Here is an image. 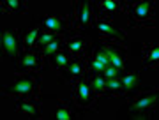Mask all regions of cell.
Instances as JSON below:
<instances>
[{
	"mask_svg": "<svg viewBox=\"0 0 159 120\" xmlns=\"http://www.w3.org/2000/svg\"><path fill=\"white\" fill-rule=\"evenodd\" d=\"M4 94L7 96H14L18 99H30V97H39V78H35V73H27V74H20L16 73V78L11 85L4 87Z\"/></svg>",
	"mask_w": 159,
	"mask_h": 120,
	"instance_id": "obj_1",
	"label": "cell"
},
{
	"mask_svg": "<svg viewBox=\"0 0 159 120\" xmlns=\"http://www.w3.org/2000/svg\"><path fill=\"white\" fill-rule=\"evenodd\" d=\"M157 106V90L152 94L138 96L129 99V118H148L150 111Z\"/></svg>",
	"mask_w": 159,
	"mask_h": 120,
	"instance_id": "obj_2",
	"label": "cell"
},
{
	"mask_svg": "<svg viewBox=\"0 0 159 120\" xmlns=\"http://www.w3.org/2000/svg\"><path fill=\"white\" fill-rule=\"evenodd\" d=\"M136 25H156V2L142 0L133 6L129 12V27Z\"/></svg>",
	"mask_w": 159,
	"mask_h": 120,
	"instance_id": "obj_3",
	"label": "cell"
},
{
	"mask_svg": "<svg viewBox=\"0 0 159 120\" xmlns=\"http://www.w3.org/2000/svg\"><path fill=\"white\" fill-rule=\"evenodd\" d=\"M35 25L39 27L43 32H53L57 35H67V34H73L74 32V27H73V21L71 18H66L64 16H43L39 20H35Z\"/></svg>",
	"mask_w": 159,
	"mask_h": 120,
	"instance_id": "obj_4",
	"label": "cell"
},
{
	"mask_svg": "<svg viewBox=\"0 0 159 120\" xmlns=\"http://www.w3.org/2000/svg\"><path fill=\"white\" fill-rule=\"evenodd\" d=\"M74 90H73V101L78 108H85V109H94L96 108V94L90 88L89 81H87V76L80 78L76 83H74Z\"/></svg>",
	"mask_w": 159,
	"mask_h": 120,
	"instance_id": "obj_5",
	"label": "cell"
},
{
	"mask_svg": "<svg viewBox=\"0 0 159 120\" xmlns=\"http://www.w3.org/2000/svg\"><path fill=\"white\" fill-rule=\"evenodd\" d=\"M44 55L35 48L30 51H23L21 57L14 62V71L16 73H39L44 65Z\"/></svg>",
	"mask_w": 159,
	"mask_h": 120,
	"instance_id": "obj_6",
	"label": "cell"
},
{
	"mask_svg": "<svg viewBox=\"0 0 159 120\" xmlns=\"http://www.w3.org/2000/svg\"><path fill=\"white\" fill-rule=\"evenodd\" d=\"M74 7H73V27H74V32L76 30H83L87 27H92L94 25V16L96 12L92 9V2L85 0V2H73Z\"/></svg>",
	"mask_w": 159,
	"mask_h": 120,
	"instance_id": "obj_7",
	"label": "cell"
},
{
	"mask_svg": "<svg viewBox=\"0 0 159 120\" xmlns=\"http://www.w3.org/2000/svg\"><path fill=\"white\" fill-rule=\"evenodd\" d=\"M94 25H96L97 34L102 41H106V42H122V41H125V32L115 29L111 23H108V20L96 14L94 16Z\"/></svg>",
	"mask_w": 159,
	"mask_h": 120,
	"instance_id": "obj_8",
	"label": "cell"
},
{
	"mask_svg": "<svg viewBox=\"0 0 159 120\" xmlns=\"http://www.w3.org/2000/svg\"><path fill=\"white\" fill-rule=\"evenodd\" d=\"M20 32L14 29H6L2 34H0V46H2V51L6 53V57H9L11 60L16 62L18 55H20Z\"/></svg>",
	"mask_w": 159,
	"mask_h": 120,
	"instance_id": "obj_9",
	"label": "cell"
},
{
	"mask_svg": "<svg viewBox=\"0 0 159 120\" xmlns=\"http://www.w3.org/2000/svg\"><path fill=\"white\" fill-rule=\"evenodd\" d=\"M83 76H85V58H74L73 57L71 64L60 73V78L66 80L67 83H71V85H74Z\"/></svg>",
	"mask_w": 159,
	"mask_h": 120,
	"instance_id": "obj_10",
	"label": "cell"
},
{
	"mask_svg": "<svg viewBox=\"0 0 159 120\" xmlns=\"http://www.w3.org/2000/svg\"><path fill=\"white\" fill-rule=\"evenodd\" d=\"M122 83V96H136L145 90V87L140 83V73H124L120 76Z\"/></svg>",
	"mask_w": 159,
	"mask_h": 120,
	"instance_id": "obj_11",
	"label": "cell"
},
{
	"mask_svg": "<svg viewBox=\"0 0 159 120\" xmlns=\"http://www.w3.org/2000/svg\"><path fill=\"white\" fill-rule=\"evenodd\" d=\"M16 111L30 115V118H41V96L30 99H18Z\"/></svg>",
	"mask_w": 159,
	"mask_h": 120,
	"instance_id": "obj_12",
	"label": "cell"
},
{
	"mask_svg": "<svg viewBox=\"0 0 159 120\" xmlns=\"http://www.w3.org/2000/svg\"><path fill=\"white\" fill-rule=\"evenodd\" d=\"M122 11V2L119 0H102V2H96V14L101 18H108V20H115L113 16H117Z\"/></svg>",
	"mask_w": 159,
	"mask_h": 120,
	"instance_id": "obj_13",
	"label": "cell"
},
{
	"mask_svg": "<svg viewBox=\"0 0 159 120\" xmlns=\"http://www.w3.org/2000/svg\"><path fill=\"white\" fill-rule=\"evenodd\" d=\"M66 50H67L74 58H85L87 57V50H89V41L85 37H73V39H67L66 42Z\"/></svg>",
	"mask_w": 159,
	"mask_h": 120,
	"instance_id": "obj_14",
	"label": "cell"
},
{
	"mask_svg": "<svg viewBox=\"0 0 159 120\" xmlns=\"http://www.w3.org/2000/svg\"><path fill=\"white\" fill-rule=\"evenodd\" d=\"M142 58H143V67L157 69L159 46L157 44H142Z\"/></svg>",
	"mask_w": 159,
	"mask_h": 120,
	"instance_id": "obj_15",
	"label": "cell"
},
{
	"mask_svg": "<svg viewBox=\"0 0 159 120\" xmlns=\"http://www.w3.org/2000/svg\"><path fill=\"white\" fill-rule=\"evenodd\" d=\"M71 60H73V55H71L67 50H60V51L53 53V55L50 57V64L58 71V74L71 64Z\"/></svg>",
	"mask_w": 159,
	"mask_h": 120,
	"instance_id": "obj_16",
	"label": "cell"
},
{
	"mask_svg": "<svg viewBox=\"0 0 159 120\" xmlns=\"http://www.w3.org/2000/svg\"><path fill=\"white\" fill-rule=\"evenodd\" d=\"M43 30L37 27V25H32L30 29L25 30V37H23V51H30V50H35V46H37V41H39V35Z\"/></svg>",
	"mask_w": 159,
	"mask_h": 120,
	"instance_id": "obj_17",
	"label": "cell"
},
{
	"mask_svg": "<svg viewBox=\"0 0 159 120\" xmlns=\"http://www.w3.org/2000/svg\"><path fill=\"white\" fill-rule=\"evenodd\" d=\"M57 104H58V108H57V111L53 113V117H51L53 120H71V118H74V115H76V113L71 109V104H69V103L58 99Z\"/></svg>",
	"mask_w": 159,
	"mask_h": 120,
	"instance_id": "obj_18",
	"label": "cell"
},
{
	"mask_svg": "<svg viewBox=\"0 0 159 120\" xmlns=\"http://www.w3.org/2000/svg\"><path fill=\"white\" fill-rule=\"evenodd\" d=\"M111 96V97H122V83H120V76L119 78H111L106 80L104 83V94L102 96Z\"/></svg>",
	"mask_w": 159,
	"mask_h": 120,
	"instance_id": "obj_19",
	"label": "cell"
},
{
	"mask_svg": "<svg viewBox=\"0 0 159 120\" xmlns=\"http://www.w3.org/2000/svg\"><path fill=\"white\" fill-rule=\"evenodd\" d=\"M87 81H89L90 88L94 90L96 97H99V96H102V94H104V83H106V78H104L102 74H92V76H87Z\"/></svg>",
	"mask_w": 159,
	"mask_h": 120,
	"instance_id": "obj_20",
	"label": "cell"
},
{
	"mask_svg": "<svg viewBox=\"0 0 159 120\" xmlns=\"http://www.w3.org/2000/svg\"><path fill=\"white\" fill-rule=\"evenodd\" d=\"M27 2L21 0H4L2 2V9L4 12H27Z\"/></svg>",
	"mask_w": 159,
	"mask_h": 120,
	"instance_id": "obj_21",
	"label": "cell"
},
{
	"mask_svg": "<svg viewBox=\"0 0 159 120\" xmlns=\"http://www.w3.org/2000/svg\"><path fill=\"white\" fill-rule=\"evenodd\" d=\"M110 65H113V67L120 69V71L125 69V51L122 48H115V51L110 57Z\"/></svg>",
	"mask_w": 159,
	"mask_h": 120,
	"instance_id": "obj_22",
	"label": "cell"
},
{
	"mask_svg": "<svg viewBox=\"0 0 159 120\" xmlns=\"http://www.w3.org/2000/svg\"><path fill=\"white\" fill-rule=\"evenodd\" d=\"M55 39H58L57 37V34H53V32H41V35H39V41H37V50L39 48H43V46H46V44H50V42H53Z\"/></svg>",
	"mask_w": 159,
	"mask_h": 120,
	"instance_id": "obj_23",
	"label": "cell"
},
{
	"mask_svg": "<svg viewBox=\"0 0 159 120\" xmlns=\"http://www.w3.org/2000/svg\"><path fill=\"white\" fill-rule=\"evenodd\" d=\"M122 73H124V71H120V69L113 67V65H108V67L102 71V76H104L106 80H111V78H119V76H122Z\"/></svg>",
	"mask_w": 159,
	"mask_h": 120,
	"instance_id": "obj_24",
	"label": "cell"
}]
</instances>
